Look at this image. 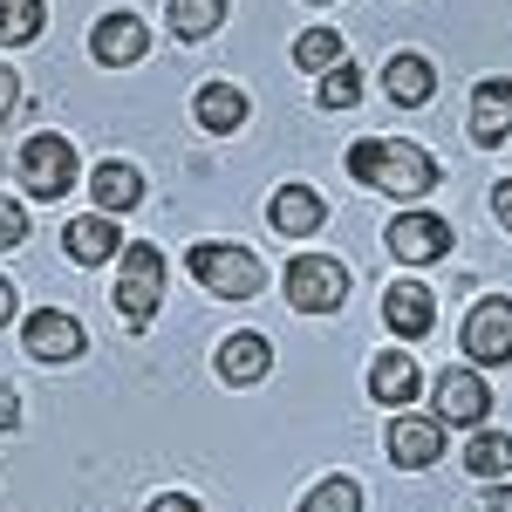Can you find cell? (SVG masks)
I'll return each instance as SVG.
<instances>
[{
  "instance_id": "cell-1",
  "label": "cell",
  "mask_w": 512,
  "mask_h": 512,
  "mask_svg": "<svg viewBox=\"0 0 512 512\" xmlns=\"http://www.w3.org/2000/svg\"><path fill=\"white\" fill-rule=\"evenodd\" d=\"M349 171L355 185H383L396 198H424L437 185V164L424 144H403V137H362L349 151Z\"/></svg>"
},
{
  "instance_id": "cell-2",
  "label": "cell",
  "mask_w": 512,
  "mask_h": 512,
  "mask_svg": "<svg viewBox=\"0 0 512 512\" xmlns=\"http://www.w3.org/2000/svg\"><path fill=\"white\" fill-rule=\"evenodd\" d=\"M158 308H164V253H158V246H123L117 315L130 321V328H151Z\"/></svg>"
},
{
  "instance_id": "cell-3",
  "label": "cell",
  "mask_w": 512,
  "mask_h": 512,
  "mask_svg": "<svg viewBox=\"0 0 512 512\" xmlns=\"http://www.w3.org/2000/svg\"><path fill=\"white\" fill-rule=\"evenodd\" d=\"M21 192L28 198H62V192H76V151H69V137H55V130H41V137H28L21 144Z\"/></svg>"
},
{
  "instance_id": "cell-4",
  "label": "cell",
  "mask_w": 512,
  "mask_h": 512,
  "mask_svg": "<svg viewBox=\"0 0 512 512\" xmlns=\"http://www.w3.org/2000/svg\"><path fill=\"white\" fill-rule=\"evenodd\" d=\"M185 267L198 274V287H212V294H226V301L260 294V260H253L246 246H212V239H198L192 253H185Z\"/></svg>"
},
{
  "instance_id": "cell-5",
  "label": "cell",
  "mask_w": 512,
  "mask_h": 512,
  "mask_svg": "<svg viewBox=\"0 0 512 512\" xmlns=\"http://www.w3.org/2000/svg\"><path fill=\"white\" fill-rule=\"evenodd\" d=\"M287 301H294L301 315H335V308L349 301V267L328 260V253H301V260L287 267Z\"/></svg>"
},
{
  "instance_id": "cell-6",
  "label": "cell",
  "mask_w": 512,
  "mask_h": 512,
  "mask_svg": "<svg viewBox=\"0 0 512 512\" xmlns=\"http://www.w3.org/2000/svg\"><path fill=\"white\" fill-rule=\"evenodd\" d=\"M383 246H390L403 267H431V260L451 253V226H444L437 212H403V219H390Z\"/></svg>"
},
{
  "instance_id": "cell-7",
  "label": "cell",
  "mask_w": 512,
  "mask_h": 512,
  "mask_svg": "<svg viewBox=\"0 0 512 512\" xmlns=\"http://www.w3.org/2000/svg\"><path fill=\"white\" fill-rule=\"evenodd\" d=\"M492 383H478V369H444L431 383V417L437 424H485Z\"/></svg>"
},
{
  "instance_id": "cell-8",
  "label": "cell",
  "mask_w": 512,
  "mask_h": 512,
  "mask_svg": "<svg viewBox=\"0 0 512 512\" xmlns=\"http://www.w3.org/2000/svg\"><path fill=\"white\" fill-rule=\"evenodd\" d=\"M465 355H472L478 369H499L512 362V301H478L472 315H465Z\"/></svg>"
},
{
  "instance_id": "cell-9",
  "label": "cell",
  "mask_w": 512,
  "mask_h": 512,
  "mask_svg": "<svg viewBox=\"0 0 512 512\" xmlns=\"http://www.w3.org/2000/svg\"><path fill=\"white\" fill-rule=\"evenodd\" d=\"M89 48H96V62H103V69H130V62H144V55H151V28H144L137 14H110V21H96Z\"/></svg>"
},
{
  "instance_id": "cell-10",
  "label": "cell",
  "mask_w": 512,
  "mask_h": 512,
  "mask_svg": "<svg viewBox=\"0 0 512 512\" xmlns=\"http://www.w3.org/2000/svg\"><path fill=\"white\" fill-rule=\"evenodd\" d=\"M21 342H28L35 362H76L82 355V328H76V315H62V308H41V315H28Z\"/></svg>"
},
{
  "instance_id": "cell-11",
  "label": "cell",
  "mask_w": 512,
  "mask_h": 512,
  "mask_svg": "<svg viewBox=\"0 0 512 512\" xmlns=\"http://www.w3.org/2000/svg\"><path fill=\"white\" fill-rule=\"evenodd\" d=\"M383 321H390L403 342H417V335L437 328V294L424 287V280H396L390 294H383Z\"/></svg>"
},
{
  "instance_id": "cell-12",
  "label": "cell",
  "mask_w": 512,
  "mask_h": 512,
  "mask_svg": "<svg viewBox=\"0 0 512 512\" xmlns=\"http://www.w3.org/2000/svg\"><path fill=\"white\" fill-rule=\"evenodd\" d=\"M390 458L403 472L437 465V458H444V424H437V417H396L390 424Z\"/></svg>"
},
{
  "instance_id": "cell-13",
  "label": "cell",
  "mask_w": 512,
  "mask_h": 512,
  "mask_svg": "<svg viewBox=\"0 0 512 512\" xmlns=\"http://www.w3.org/2000/svg\"><path fill=\"white\" fill-rule=\"evenodd\" d=\"M267 369H274V342H267V335L239 328V335L219 342V383H239V390H246V383H260Z\"/></svg>"
},
{
  "instance_id": "cell-14",
  "label": "cell",
  "mask_w": 512,
  "mask_h": 512,
  "mask_svg": "<svg viewBox=\"0 0 512 512\" xmlns=\"http://www.w3.org/2000/svg\"><path fill=\"white\" fill-rule=\"evenodd\" d=\"M417 390H424V369L410 362V349H390V355L369 362V396H376V403L403 410V403H417Z\"/></svg>"
},
{
  "instance_id": "cell-15",
  "label": "cell",
  "mask_w": 512,
  "mask_h": 512,
  "mask_svg": "<svg viewBox=\"0 0 512 512\" xmlns=\"http://www.w3.org/2000/svg\"><path fill=\"white\" fill-rule=\"evenodd\" d=\"M267 219H274L287 239H308L315 226H328V205H321L315 185H280L274 205H267Z\"/></svg>"
},
{
  "instance_id": "cell-16",
  "label": "cell",
  "mask_w": 512,
  "mask_h": 512,
  "mask_svg": "<svg viewBox=\"0 0 512 512\" xmlns=\"http://www.w3.org/2000/svg\"><path fill=\"white\" fill-rule=\"evenodd\" d=\"M472 137L485 151H492L499 137H512V82L506 76H492V82L472 89Z\"/></svg>"
},
{
  "instance_id": "cell-17",
  "label": "cell",
  "mask_w": 512,
  "mask_h": 512,
  "mask_svg": "<svg viewBox=\"0 0 512 512\" xmlns=\"http://www.w3.org/2000/svg\"><path fill=\"white\" fill-rule=\"evenodd\" d=\"M62 246H69V260H82V267H96V260H110V253H123V233L110 212H89V219H69V233H62Z\"/></svg>"
},
{
  "instance_id": "cell-18",
  "label": "cell",
  "mask_w": 512,
  "mask_h": 512,
  "mask_svg": "<svg viewBox=\"0 0 512 512\" xmlns=\"http://www.w3.org/2000/svg\"><path fill=\"white\" fill-rule=\"evenodd\" d=\"M383 96L403 103V110H417V103H431V96H437V69L424 62V55H396L390 69H383Z\"/></svg>"
},
{
  "instance_id": "cell-19",
  "label": "cell",
  "mask_w": 512,
  "mask_h": 512,
  "mask_svg": "<svg viewBox=\"0 0 512 512\" xmlns=\"http://www.w3.org/2000/svg\"><path fill=\"white\" fill-rule=\"evenodd\" d=\"M89 192H96V212H130L137 198H144V171L137 164H96V178H89Z\"/></svg>"
},
{
  "instance_id": "cell-20",
  "label": "cell",
  "mask_w": 512,
  "mask_h": 512,
  "mask_svg": "<svg viewBox=\"0 0 512 512\" xmlns=\"http://www.w3.org/2000/svg\"><path fill=\"white\" fill-rule=\"evenodd\" d=\"M192 110H198V123H205V130H219V137H226V130H239V123H246V96H239L233 82H205Z\"/></svg>"
},
{
  "instance_id": "cell-21",
  "label": "cell",
  "mask_w": 512,
  "mask_h": 512,
  "mask_svg": "<svg viewBox=\"0 0 512 512\" xmlns=\"http://www.w3.org/2000/svg\"><path fill=\"white\" fill-rule=\"evenodd\" d=\"M226 7H233V0H171V35H178V41H205V35H219Z\"/></svg>"
},
{
  "instance_id": "cell-22",
  "label": "cell",
  "mask_w": 512,
  "mask_h": 512,
  "mask_svg": "<svg viewBox=\"0 0 512 512\" xmlns=\"http://www.w3.org/2000/svg\"><path fill=\"white\" fill-rule=\"evenodd\" d=\"M41 21H48V7L41 0H0V48H21V41L41 35Z\"/></svg>"
},
{
  "instance_id": "cell-23",
  "label": "cell",
  "mask_w": 512,
  "mask_h": 512,
  "mask_svg": "<svg viewBox=\"0 0 512 512\" xmlns=\"http://www.w3.org/2000/svg\"><path fill=\"white\" fill-rule=\"evenodd\" d=\"M465 472L472 478H506L512 472V437H499V431L472 437V444H465Z\"/></svg>"
},
{
  "instance_id": "cell-24",
  "label": "cell",
  "mask_w": 512,
  "mask_h": 512,
  "mask_svg": "<svg viewBox=\"0 0 512 512\" xmlns=\"http://www.w3.org/2000/svg\"><path fill=\"white\" fill-rule=\"evenodd\" d=\"M294 62H301L308 76H321V69H335V62H349V55H342V35H328V28H308V35L294 41Z\"/></svg>"
},
{
  "instance_id": "cell-25",
  "label": "cell",
  "mask_w": 512,
  "mask_h": 512,
  "mask_svg": "<svg viewBox=\"0 0 512 512\" xmlns=\"http://www.w3.org/2000/svg\"><path fill=\"white\" fill-rule=\"evenodd\" d=\"M301 512H362V485L355 478H321L315 492L301 499Z\"/></svg>"
},
{
  "instance_id": "cell-26",
  "label": "cell",
  "mask_w": 512,
  "mask_h": 512,
  "mask_svg": "<svg viewBox=\"0 0 512 512\" xmlns=\"http://www.w3.org/2000/svg\"><path fill=\"white\" fill-rule=\"evenodd\" d=\"M355 96H362V76H355V62H335V69H321V110H355Z\"/></svg>"
},
{
  "instance_id": "cell-27",
  "label": "cell",
  "mask_w": 512,
  "mask_h": 512,
  "mask_svg": "<svg viewBox=\"0 0 512 512\" xmlns=\"http://www.w3.org/2000/svg\"><path fill=\"white\" fill-rule=\"evenodd\" d=\"M28 239V219H21V205L14 198H0V246H21Z\"/></svg>"
},
{
  "instance_id": "cell-28",
  "label": "cell",
  "mask_w": 512,
  "mask_h": 512,
  "mask_svg": "<svg viewBox=\"0 0 512 512\" xmlns=\"http://www.w3.org/2000/svg\"><path fill=\"white\" fill-rule=\"evenodd\" d=\"M21 110V82H14V69H0V123Z\"/></svg>"
},
{
  "instance_id": "cell-29",
  "label": "cell",
  "mask_w": 512,
  "mask_h": 512,
  "mask_svg": "<svg viewBox=\"0 0 512 512\" xmlns=\"http://www.w3.org/2000/svg\"><path fill=\"white\" fill-rule=\"evenodd\" d=\"M21 424V396L7 390V376H0V431H14Z\"/></svg>"
},
{
  "instance_id": "cell-30",
  "label": "cell",
  "mask_w": 512,
  "mask_h": 512,
  "mask_svg": "<svg viewBox=\"0 0 512 512\" xmlns=\"http://www.w3.org/2000/svg\"><path fill=\"white\" fill-rule=\"evenodd\" d=\"M492 219L512 233V178H506V185H492Z\"/></svg>"
},
{
  "instance_id": "cell-31",
  "label": "cell",
  "mask_w": 512,
  "mask_h": 512,
  "mask_svg": "<svg viewBox=\"0 0 512 512\" xmlns=\"http://www.w3.org/2000/svg\"><path fill=\"white\" fill-rule=\"evenodd\" d=\"M151 512H198V499H192V492H158Z\"/></svg>"
},
{
  "instance_id": "cell-32",
  "label": "cell",
  "mask_w": 512,
  "mask_h": 512,
  "mask_svg": "<svg viewBox=\"0 0 512 512\" xmlns=\"http://www.w3.org/2000/svg\"><path fill=\"white\" fill-rule=\"evenodd\" d=\"M485 512H512V485H499V478H492V492H485Z\"/></svg>"
},
{
  "instance_id": "cell-33",
  "label": "cell",
  "mask_w": 512,
  "mask_h": 512,
  "mask_svg": "<svg viewBox=\"0 0 512 512\" xmlns=\"http://www.w3.org/2000/svg\"><path fill=\"white\" fill-rule=\"evenodd\" d=\"M7 321H14V287L0 280V328H7Z\"/></svg>"
}]
</instances>
